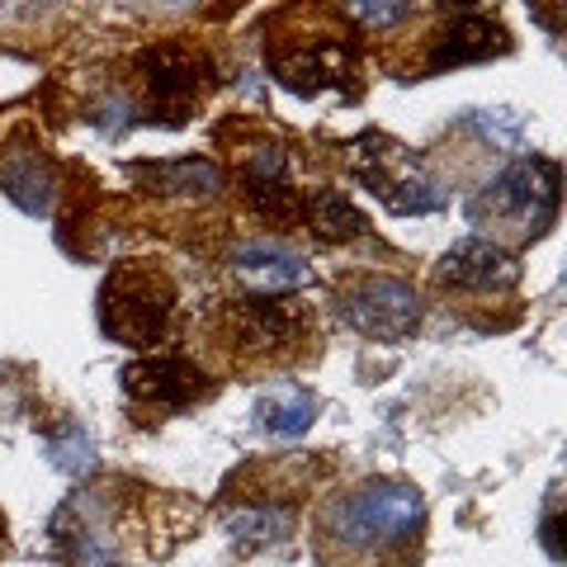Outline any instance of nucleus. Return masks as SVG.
<instances>
[{
	"instance_id": "obj_1",
	"label": "nucleus",
	"mask_w": 567,
	"mask_h": 567,
	"mask_svg": "<svg viewBox=\"0 0 567 567\" xmlns=\"http://www.w3.org/2000/svg\"><path fill=\"white\" fill-rule=\"evenodd\" d=\"M425 502L406 483H364L322 511L317 558L327 567H406L421 548Z\"/></svg>"
},
{
	"instance_id": "obj_2",
	"label": "nucleus",
	"mask_w": 567,
	"mask_h": 567,
	"mask_svg": "<svg viewBox=\"0 0 567 567\" xmlns=\"http://www.w3.org/2000/svg\"><path fill=\"white\" fill-rule=\"evenodd\" d=\"M554 208H558V166L535 156V162H516L496 175L468 204V218L483 227H496L506 237H529L554 218Z\"/></svg>"
},
{
	"instance_id": "obj_3",
	"label": "nucleus",
	"mask_w": 567,
	"mask_h": 567,
	"mask_svg": "<svg viewBox=\"0 0 567 567\" xmlns=\"http://www.w3.org/2000/svg\"><path fill=\"white\" fill-rule=\"evenodd\" d=\"M171 303L175 289L166 275L147 270H118L110 284H104V331L118 336L123 346H152L162 341V331L171 322Z\"/></svg>"
},
{
	"instance_id": "obj_4",
	"label": "nucleus",
	"mask_w": 567,
	"mask_h": 567,
	"mask_svg": "<svg viewBox=\"0 0 567 567\" xmlns=\"http://www.w3.org/2000/svg\"><path fill=\"white\" fill-rule=\"evenodd\" d=\"M354 171H360V181L393 213H435L445 204V194L425 175L416 152H406L388 137H364L360 147H354Z\"/></svg>"
},
{
	"instance_id": "obj_5",
	"label": "nucleus",
	"mask_w": 567,
	"mask_h": 567,
	"mask_svg": "<svg viewBox=\"0 0 567 567\" xmlns=\"http://www.w3.org/2000/svg\"><path fill=\"white\" fill-rule=\"evenodd\" d=\"M341 322L374 341H406L421 327V298L402 279H360L336 298Z\"/></svg>"
},
{
	"instance_id": "obj_6",
	"label": "nucleus",
	"mask_w": 567,
	"mask_h": 567,
	"mask_svg": "<svg viewBox=\"0 0 567 567\" xmlns=\"http://www.w3.org/2000/svg\"><path fill=\"white\" fill-rule=\"evenodd\" d=\"M516 275H520V265L496 241H483V237L458 241L454 251H445V260H440V279L458 284V289H511Z\"/></svg>"
},
{
	"instance_id": "obj_7",
	"label": "nucleus",
	"mask_w": 567,
	"mask_h": 567,
	"mask_svg": "<svg viewBox=\"0 0 567 567\" xmlns=\"http://www.w3.org/2000/svg\"><path fill=\"white\" fill-rule=\"evenodd\" d=\"M123 379H128V393L133 398L152 402V406H166V412H171V406H185V402L208 393L204 374L194 364H185V360H147V364H133Z\"/></svg>"
},
{
	"instance_id": "obj_8",
	"label": "nucleus",
	"mask_w": 567,
	"mask_h": 567,
	"mask_svg": "<svg viewBox=\"0 0 567 567\" xmlns=\"http://www.w3.org/2000/svg\"><path fill=\"white\" fill-rule=\"evenodd\" d=\"M233 270L251 284L256 293H279V289H298V284H308V265L298 260L289 246H275V241L237 246Z\"/></svg>"
},
{
	"instance_id": "obj_9",
	"label": "nucleus",
	"mask_w": 567,
	"mask_h": 567,
	"mask_svg": "<svg viewBox=\"0 0 567 567\" xmlns=\"http://www.w3.org/2000/svg\"><path fill=\"white\" fill-rule=\"evenodd\" d=\"M506 48V33L496 29L492 20H477V14H464L450 33L445 43L435 48L431 66H458V62H477V58H492V52Z\"/></svg>"
},
{
	"instance_id": "obj_10",
	"label": "nucleus",
	"mask_w": 567,
	"mask_h": 567,
	"mask_svg": "<svg viewBox=\"0 0 567 567\" xmlns=\"http://www.w3.org/2000/svg\"><path fill=\"white\" fill-rule=\"evenodd\" d=\"M312 412H317V402L303 393V388H279V393H265L260 406H256V416H260L265 431L284 435V440L303 435L312 425Z\"/></svg>"
},
{
	"instance_id": "obj_11",
	"label": "nucleus",
	"mask_w": 567,
	"mask_h": 567,
	"mask_svg": "<svg viewBox=\"0 0 567 567\" xmlns=\"http://www.w3.org/2000/svg\"><path fill=\"white\" fill-rule=\"evenodd\" d=\"M0 185L10 189V199L29 208V213H48V171L33 152H10L6 166H0Z\"/></svg>"
},
{
	"instance_id": "obj_12",
	"label": "nucleus",
	"mask_w": 567,
	"mask_h": 567,
	"mask_svg": "<svg viewBox=\"0 0 567 567\" xmlns=\"http://www.w3.org/2000/svg\"><path fill=\"white\" fill-rule=\"evenodd\" d=\"M147 185H156L162 194H213L223 185L218 166L208 162H171V166H142L137 171Z\"/></svg>"
},
{
	"instance_id": "obj_13",
	"label": "nucleus",
	"mask_w": 567,
	"mask_h": 567,
	"mask_svg": "<svg viewBox=\"0 0 567 567\" xmlns=\"http://www.w3.org/2000/svg\"><path fill=\"white\" fill-rule=\"evenodd\" d=\"M289 312L270 298H246L237 308V336L246 346H275V341H289Z\"/></svg>"
},
{
	"instance_id": "obj_14",
	"label": "nucleus",
	"mask_w": 567,
	"mask_h": 567,
	"mask_svg": "<svg viewBox=\"0 0 567 567\" xmlns=\"http://www.w3.org/2000/svg\"><path fill=\"white\" fill-rule=\"evenodd\" d=\"M312 223H317V237H327V241H346V237L364 233V218L341 199V194H317L312 199Z\"/></svg>"
},
{
	"instance_id": "obj_15",
	"label": "nucleus",
	"mask_w": 567,
	"mask_h": 567,
	"mask_svg": "<svg viewBox=\"0 0 567 567\" xmlns=\"http://www.w3.org/2000/svg\"><path fill=\"white\" fill-rule=\"evenodd\" d=\"M284 525H289V516H279V511H233L227 516V529H233L237 539H279Z\"/></svg>"
},
{
	"instance_id": "obj_16",
	"label": "nucleus",
	"mask_w": 567,
	"mask_h": 567,
	"mask_svg": "<svg viewBox=\"0 0 567 567\" xmlns=\"http://www.w3.org/2000/svg\"><path fill=\"white\" fill-rule=\"evenodd\" d=\"M350 14H360L369 29H393L412 14V0H346Z\"/></svg>"
},
{
	"instance_id": "obj_17",
	"label": "nucleus",
	"mask_w": 567,
	"mask_h": 567,
	"mask_svg": "<svg viewBox=\"0 0 567 567\" xmlns=\"http://www.w3.org/2000/svg\"><path fill=\"white\" fill-rule=\"evenodd\" d=\"M52 464L66 468V473H85L91 468V440H85L81 431H66V440H52Z\"/></svg>"
},
{
	"instance_id": "obj_18",
	"label": "nucleus",
	"mask_w": 567,
	"mask_h": 567,
	"mask_svg": "<svg viewBox=\"0 0 567 567\" xmlns=\"http://www.w3.org/2000/svg\"><path fill=\"white\" fill-rule=\"evenodd\" d=\"M0 529H6V520H0Z\"/></svg>"
}]
</instances>
